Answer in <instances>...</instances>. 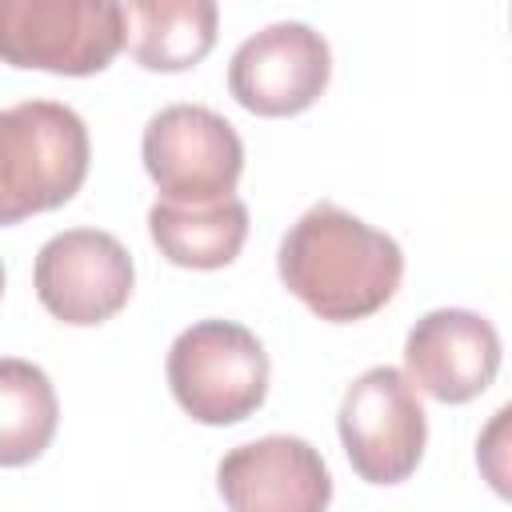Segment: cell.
Here are the masks:
<instances>
[{"label":"cell","mask_w":512,"mask_h":512,"mask_svg":"<svg viewBox=\"0 0 512 512\" xmlns=\"http://www.w3.org/2000/svg\"><path fill=\"white\" fill-rule=\"evenodd\" d=\"M276 268L284 288L320 320L352 324L396 296L404 252L388 232L320 200L284 232Z\"/></svg>","instance_id":"6da1fadb"},{"label":"cell","mask_w":512,"mask_h":512,"mask_svg":"<svg viewBox=\"0 0 512 512\" xmlns=\"http://www.w3.org/2000/svg\"><path fill=\"white\" fill-rule=\"evenodd\" d=\"M92 144L76 108L20 100L0 108V224L68 204L88 176Z\"/></svg>","instance_id":"7a4b0ae2"},{"label":"cell","mask_w":512,"mask_h":512,"mask_svg":"<svg viewBox=\"0 0 512 512\" xmlns=\"http://www.w3.org/2000/svg\"><path fill=\"white\" fill-rule=\"evenodd\" d=\"M168 388L200 424H240L268 396V352L236 320H196L168 348Z\"/></svg>","instance_id":"3957f363"},{"label":"cell","mask_w":512,"mask_h":512,"mask_svg":"<svg viewBox=\"0 0 512 512\" xmlns=\"http://www.w3.org/2000/svg\"><path fill=\"white\" fill-rule=\"evenodd\" d=\"M124 48L116 0H0V60L60 76H92Z\"/></svg>","instance_id":"277c9868"},{"label":"cell","mask_w":512,"mask_h":512,"mask_svg":"<svg viewBox=\"0 0 512 512\" xmlns=\"http://www.w3.org/2000/svg\"><path fill=\"white\" fill-rule=\"evenodd\" d=\"M144 168L168 204H212L236 192L244 144L204 104H168L144 124Z\"/></svg>","instance_id":"5b68a950"},{"label":"cell","mask_w":512,"mask_h":512,"mask_svg":"<svg viewBox=\"0 0 512 512\" xmlns=\"http://www.w3.org/2000/svg\"><path fill=\"white\" fill-rule=\"evenodd\" d=\"M340 440L352 472L368 484H400L416 472L428 420L400 368L376 364L348 384L340 400Z\"/></svg>","instance_id":"8992f818"},{"label":"cell","mask_w":512,"mask_h":512,"mask_svg":"<svg viewBox=\"0 0 512 512\" xmlns=\"http://www.w3.org/2000/svg\"><path fill=\"white\" fill-rule=\"evenodd\" d=\"M32 284L40 304L76 328H92L112 320L136 284V264L128 248L100 228H68L56 232L32 268Z\"/></svg>","instance_id":"52a82bcc"},{"label":"cell","mask_w":512,"mask_h":512,"mask_svg":"<svg viewBox=\"0 0 512 512\" xmlns=\"http://www.w3.org/2000/svg\"><path fill=\"white\" fill-rule=\"evenodd\" d=\"M332 76L328 40L304 20L252 32L228 60V92L256 116H296L320 100Z\"/></svg>","instance_id":"ba28073f"},{"label":"cell","mask_w":512,"mask_h":512,"mask_svg":"<svg viewBox=\"0 0 512 512\" xmlns=\"http://www.w3.org/2000/svg\"><path fill=\"white\" fill-rule=\"evenodd\" d=\"M500 372V336L492 320L468 308L420 316L404 340V380L440 404L476 400Z\"/></svg>","instance_id":"9c48e42d"},{"label":"cell","mask_w":512,"mask_h":512,"mask_svg":"<svg viewBox=\"0 0 512 512\" xmlns=\"http://www.w3.org/2000/svg\"><path fill=\"white\" fill-rule=\"evenodd\" d=\"M216 484L232 512H328L332 500L328 464L300 436H260L232 448Z\"/></svg>","instance_id":"30bf717a"},{"label":"cell","mask_w":512,"mask_h":512,"mask_svg":"<svg viewBox=\"0 0 512 512\" xmlns=\"http://www.w3.org/2000/svg\"><path fill=\"white\" fill-rule=\"evenodd\" d=\"M220 8L212 0H128L124 44L140 68L184 72L216 44Z\"/></svg>","instance_id":"8fae6325"},{"label":"cell","mask_w":512,"mask_h":512,"mask_svg":"<svg viewBox=\"0 0 512 512\" xmlns=\"http://www.w3.org/2000/svg\"><path fill=\"white\" fill-rule=\"evenodd\" d=\"M148 232L164 260L180 268H224L240 256L248 236V204L224 196L212 204H168L148 208Z\"/></svg>","instance_id":"7c38bea8"},{"label":"cell","mask_w":512,"mask_h":512,"mask_svg":"<svg viewBox=\"0 0 512 512\" xmlns=\"http://www.w3.org/2000/svg\"><path fill=\"white\" fill-rule=\"evenodd\" d=\"M60 400L48 372L20 356H0V468L32 464L56 436Z\"/></svg>","instance_id":"4fadbf2b"},{"label":"cell","mask_w":512,"mask_h":512,"mask_svg":"<svg viewBox=\"0 0 512 512\" xmlns=\"http://www.w3.org/2000/svg\"><path fill=\"white\" fill-rule=\"evenodd\" d=\"M0 292H4V264H0Z\"/></svg>","instance_id":"5bb4252c"}]
</instances>
